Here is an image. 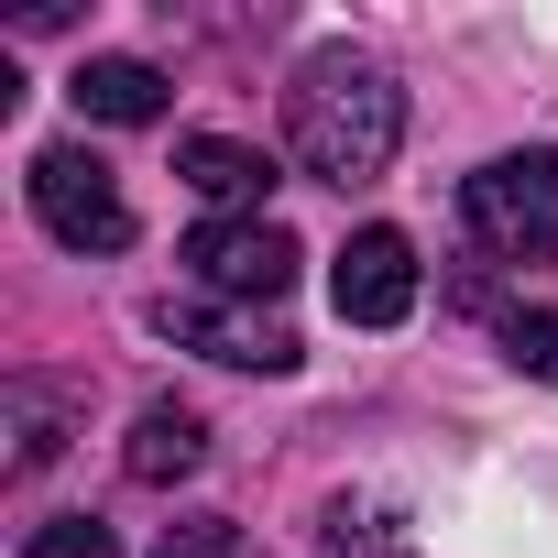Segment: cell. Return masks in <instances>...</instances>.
Instances as JSON below:
<instances>
[{
	"instance_id": "cell-1",
	"label": "cell",
	"mask_w": 558,
	"mask_h": 558,
	"mask_svg": "<svg viewBox=\"0 0 558 558\" xmlns=\"http://www.w3.org/2000/svg\"><path fill=\"white\" fill-rule=\"evenodd\" d=\"M286 143H296V165L318 186H373L395 165V143H405V88L373 56L318 45L296 66V88H286Z\"/></svg>"
},
{
	"instance_id": "cell-2",
	"label": "cell",
	"mask_w": 558,
	"mask_h": 558,
	"mask_svg": "<svg viewBox=\"0 0 558 558\" xmlns=\"http://www.w3.org/2000/svg\"><path fill=\"white\" fill-rule=\"evenodd\" d=\"M460 219L493 263H547L558 252V154H493L460 175Z\"/></svg>"
},
{
	"instance_id": "cell-3",
	"label": "cell",
	"mask_w": 558,
	"mask_h": 558,
	"mask_svg": "<svg viewBox=\"0 0 558 558\" xmlns=\"http://www.w3.org/2000/svg\"><path fill=\"white\" fill-rule=\"evenodd\" d=\"M34 219H45L66 252H121V241H132V197H121V175H110L88 143H45V154H34Z\"/></svg>"
},
{
	"instance_id": "cell-4",
	"label": "cell",
	"mask_w": 558,
	"mask_h": 558,
	"mask_svg": "<svg viewBox=\"0 0 558 558\" xmlns=\"http://www.w3.org/2000/svg\"><path fill=\"white\" fill-rule=\"evenodd\" d=\"M186 263H197V286L208 296H230V307H274L296 286V230L286 219H197L186 230Z\"/></svg>"
},
{
	"instance_id": "cell-5",
	"label": "cell",
	"mask_w": 558,
	"mask_h": 558,
	"mask_svg": "<svg viewBox=\"0 0 558 558\" xmlns=\"http://www.w3.org/2000/svg\"><path fill=\"white\" fill-rule=\"evenodd\" d=\"M165 340L230 362V373H296V329L274 318V307H230V296H186V307H154Z\"/></svg>"
},
{
	"instance_id": "cell-6",
	"label": "cell",
	"mask_w": 558,
	"mask_h": 558,
	"mask_svg": "<svg viewBox=\"0 0 558 558\" xmlns=\"http://www.w3.org/2000/svg\"><path fill=\"white\" fill-rule=\"evenodd\" d=\"M329 296H340L351 329L416 318V241H405V230H351V252L329 263Z\"/></svg>"
},
{
	"instance_id": "cell-7",
	"label": "cell",
	"mask_w": 558,
	"mask_h": 558,
	"mask_svg": "<svg viewBox=\"0 0 558 558\" xmlns=\"http://www.w3.org/2000/svg\"><path fill=\"white\" fill-rule=\"evenodd\" d=\"M175 175H186L219 219H263V197H274V154H252V143H230V132L175 143Z\"/></svg>"
},
{
	"instance_id": "cell-8",
	"label": "cell",
	"mask_w": 558,
	"mask_h": 558,
	"mask_svg": "<svg viewBox=\"0 0 558 558\" xmlns=\"http://www.w3.org/2000/svg\"><path fill=\"white\" fill-rule=\"evenodd\" d=\"M66 99H77L88 121H165V66H143V56H88V66L66 77Z\"/></svg>"
},
{
	"instance_id": "cell-9",
	"label": "cell",
	"mask_w": 558,
	"mask_h": 558,
	"mask_svg": "<svg viewBox=\"0 0 558 558\" xmlns=\"http://www.w3.org/2000/svg\"><path fill=\"white\" fill-rule=\"evenodd\" d=\"M121 460H132V482H186V471L208 460V427H197V405H143Z\"/></svg>"
},
{
	"instance_id": "cell-10",
	"label": "cell",
	"mask_w": 558,
	"mask_h": 558,
	"mask_svg": "<svg viewBox=\"0 0 558 558\" xmlns=\"http://www.w3.org/2000/svg\"><path fill=\"white\" fill-rule=\"evenodd\" d=\"M56 449H66V405L45 384H12V471H45Z\"/></svg>"
},
{
	"instance_id": "cell-11",
	"label": "cell",
	"mask_w": 558,
	"mask_h": 558,
	"mask_svg": "<svg viewBox=\"0 0 558 558\" xmlns=\"http://www.w3.org/2000/svg\"><path fill=\"white\" fill-rule=\"evenodd\" d=\"M23 558H121V536H110L99 514H56V525L23 536Z\"/></svg>"
},
{
	"instance_id": "cell-12",
	"label": "cell",
	"mask_w": 558,
	"mask_h": 558,
	"mask_svg": "<svg viewBox=\"0 0 558 558\" xmlns=\"http://www.w3.org/2000/svg\"><path fill=\"white\" fill-rule=\"evenodd\" d=\"M504 351H514L536 384H558V307H514V318H504Z\"/></svg>"
},
{
	"instance_id": "cell-13",
	"label": "cell",
	"mask_w": 558,
	"mask_h": 558,
	"mask_svg": "<svg viewBox=\"0 0 558 558\" xmlns=\"http://www.w3.org/2000/svg\"><path fill=\"white\" fill-rule=\"evenodd\" d=\"M154 558H241V525L230 514H186V525L154 536Z\"/></svg>"
}]
</instances>
